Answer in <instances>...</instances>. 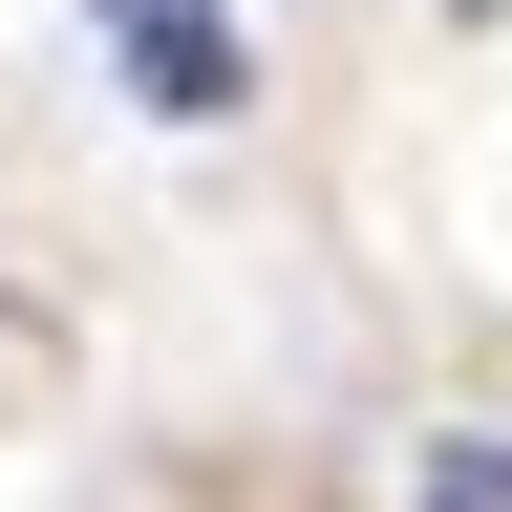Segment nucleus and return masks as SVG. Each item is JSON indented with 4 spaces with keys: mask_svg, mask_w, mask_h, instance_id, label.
Listing matches in <instances>:
<instances>
[{
    "mask_svg": "<svg viewBox=\"0 0 512 512\" xmlns=\"http://www.w3.org/2000/svg\"><path fill=\"white\" fill-rule=\"evenodd\" d=\"M107 64H128V107H171V128H235L256 107V64L214 0H107Z\"/></svg>",
    "mask_w": 512,
    "mask_h": 512,
    "instance_id": "nucleus-1",
    "label": "nucleus"
},
{
    "mask_svg": "<svg viewBox=\"0 0 512 512\" xmlns=\"http://www.w3.org/2000/svg\"><path fill=\"white\" fill-rule=\"evenodd\" d=\"M406 512H512V427H448V448H427V491H406Z\"/></svg>",
    "mask_w": 512,
    "mask_h": 512,
    "instance_id": "nucleus-2",
    "label": "nucleus"
}]
</instances>
